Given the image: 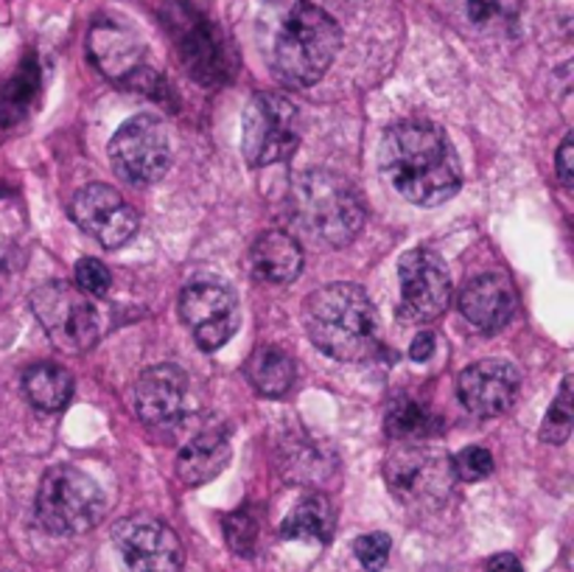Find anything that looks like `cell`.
Segmentation results:
<instances>
[{
  "instance_id": "11",
  "label": "cell",
  "mask_w": 574,
  "mask_h": 572,
  "mask_svg": "<svg viewBox=\"0 0 574 572\" xmlns=\"http://www.w3.org/2000/svg\"><path fill=\"white\" fill-rule=\"evenodd\" d=\"M113 542L129 572H182L180 537L155 517L121 519L113 528Z\"/></svg>"
},
{
  "instance_id": "21",
  "label": "cell",
  "mask_w": 574,
  "mask_h": 572,
  "mask_svg": "<svg viewBox=\"0 0 574 572\" xmlns=\"http://www.w3.org/2000/svg\"><path fill=\"white\" fill-rule=\"evenodd\" d=\"M336 528L334 502L325 495H305L281 524V539L289 542L328 544Z\"/></svg>"
},
{
  "instance_id": "31",
  "label": "cell",
  "mask_w": 574,
  "mask_h": 572,
  "mask_svg": "<svg viewBox=\"0 0 574 572\" xmlns=\"http://www.w3.org/2000/svg\"><path fill=\"white\" fill-rule=\"evenodd\" d=\"M76 287L87 298H104L113 287V275L98 259H82L76 264Z\"/></svg>"
},
{
  "instance_id": "16",
  "label": "cell",
  "mask_w": 574,
  "mask_h": 572,
  "mask_svg": "<svg viewBox=\"0 0 574 572\" xmlns=\"http://www.w3.org/2000/svg\"><path fill=\"white\" fill-rule=\"evenodd\" d=\"M519 371L504 360L473 362L457 376V398L477 418H497L508 413L519 396Z\"/></svg>"
},
{
  "instance_id": "19",
  "label": "cell",
  "mask_w": 574,
  "mask_h": 572,
  "mask_svg": "<svg viewBox=\"0 0 574 572\" xmlns=\"http://www.w3.org/2000/svg\"><path fill=\"white\" fill-rule=\"evenodd\" d=\"M230 464V440L219 429H205L194 435L180 453H177V477L186 486L197 488L210 482Z\"/></svg>"
},
{
  "instance_id": "23",
  "label": "cell",
  "mask_w": 574,
  "mask_h": 572,
  "mask_svg": "<svg viewBox=\"0 0 574 572\" xmlns=\"http://www.w3.org/2000/svg\"><path fill=\"white\" fill-rule=\"evenodd\" d=\"M23 391L36 410L60 413L73 396V376L56 362H36L25 371Z\"/></svg>"
},
{
  "instance_id": "34",
  "label": "cell",
  "mask_w": 574,
  "mask_h": 572,
  "mask_svg": "<svg viewBox=\"0 0 574 572\" xmlns=\"http://www.w3.org/2000/svg\"><path fill=\"white\" fill-rule=\"evenodd\" d=\"M484 572H524V566H521V561L513 553H499L488 561Z\"/></svg>"
},
{
  "instance_id": "10",
  "label": "cell",
  "mask_w": 574,
  "mask_h": 572,
  "mask_svg": "<svg viewBox=\"0 0 574 572\" xmlns=\"http://www.w3.org/2000/svg\"><path fill=\"white\" fill-rule=\"evenodd\" d=\"M109 160L132 186H152L171 166V146L163 121L155 115H135L109 141Z\"/></svg>"
},
{
  "instance_id": "28",
  "label": "cell",
  "mask_w": 574,
  "mask_h": 572,
  "mask_svg": "<svg viewBox=\"0 0 574 572\" xmlns=\"http://www.w3.org/2000/svg\"><path fill=\"white\" fill-rule=\"evenodd\" d=\"M574 424V410H572V376H566L561 385V393L552 402L550 413H546V422L541 427V440L552 446L566 444L568 435H572Z\"/></svg>"
},
{
  "instance_id": "2",
  "label": "cell",
  "mask_w": 574,
  "mask_h": 572,
  "mask_svg": "<svg viewBox=\"0 0 574 572\" xmlns=\"http://www.w3.org/2000/svg\"><path fill=\"white\" fill-rule=\"evenodd\" d=\"M342 45L336 20L309 0H289L270 34V71L281 85L312 87L334 65Z\"/></svg>"
},
{
  "instance_id": "20",
  "label": "cell",
  "mask_w": 574,
  "mask_h": 572,
  "mask_svg": "<svg viewBox=\"0 0 574 572\" xmlns=\"http://www.w3.org/2000/svg\"><path fill=\"white\" fill-rule=\"evenodd\" d=\"M255 278L270 283H292L303 270V248L283 230H267L250 250Z\"/></svg>"
},
{
  "instance_id": "32",
  "label": "cell",
  "mask_w": 574,
  "mask_h": 572,
  "mask_svg": "<svg viewBox=\"0 0 574 572\" xmlns=\"http://www.w3.org/2000/svg\"><path fill=\"white\" fill-rule=\"evenodd\" d=\"M574 141L572 135H566L561 144V149H557V157H555V169H557V180H561L563 188H572L574 186Z\"/></svg>"
},
{
  "instance_id": "24",
  "label": "cell",
  "mask_w": 574,
  "mask_h": 572,
  "mask_svg": "<svg viewBox=\"0 0 574 572\" xmlns=\"http://www.w3.org/2000/svg\"><path fill=\"white\" fill-rule=\"evenodd\" d=\"M384 429L393 440L401 444H418V440L431 438L440 433V418L426 407V404L415 402L409 396L393 398L387 407V418H384Z\"/></svg>"
},
{
  "instance_id": "27",
  "label": "cell",
  "mask_w": 574,
  "mask_h": 572,
  "mask_svg": "<svg viewBox=\"0 0 574 572\" xmlns=\"http://www.w3.org/2000/svg\"><path fill=\"white\" fill-rule=\"evenodd\" d=\"M258 528H261V519H258L255 506H241L236 511H230L225 517V539H228L230 550L250 559L255 553Z\"/></svg>"
},
{
  "instance_id": "22",
  "label": "cell",
  "mask_w": 574,
  "mask_h": 572,
  "mask_svg": "<svg viewBox=\"0 0 574 572\" xmlns=\"http://www.w3.org/2000/svg\"><path fill=\"white\" fill-rule=\"evenodd\" d=\"M244 376L261 396L283 398L294 385V362L292 356L275 345H261L252 351L244 362Z\"/></svg>"
},
{
  "instance_id": "14",
  "label": "cell",
  "mask_w": 574,
  "mask_h": 572,
  "mask_svg": "<svg viewBox=\"0 0 574 572\" xmlns=\"http://www.w3.org/2000/svg\"><path fill=\"white\" fill-rule=\"evenodd\" d=\"M180 314L202 351L222 349L239 332V298L225 283H188L180 295Z\"/></svg>"
},
{
  "instance_id": "6",
  "label": "cell",
  "mask_w": 574,
  "mask_h": 572,
  "mask_svg": "<svg viewBox=\"0 0 574 572\" xmlns=\"http://www.w3.org/2000/svg\"><path fill=\"white\" fill-rule=\"evenodd\" d=\"M384 480L393 497H398L404 506L435 508L451 495L457 477L449 455L435 446H426L424 440L418 444L395 440L384 460Z\"/></svg>"
},
{
  "instance_id": "18",
  "label": "cell",
  "mask_w": 574,
  "mask_h": 572,
  "mask_svg": "<svg viewBox=\"0 0 574 572\" xmlns=\"http://www.w3.org/2000/svg\"><path fill=\"white\" fill-rule=\"evenodd\" d=\"M87 54L104 76L124 82V85L132 73H138L146 65L144 45L138 43V37L115 20H98L93 25Z\"/></svg>"
},
{
  "instance_id": "33",
  "label": "cell",
  "mask_w": 574,
  "mask_h": 572,
  "mask_svg": "<svg viewBox=\"0 0 574 572\" xmlns=\"http://www.w3.org/2000/svg\"><path fill=\"white\" fill-rule=\"evenodd\" d=\"M435 345H437L435 334L420 332L418 337L413 340V345H409V356H413L415 362H426L431 354H435Z\"/></svg>"
},
{
  "instance_id": "26",
  "label": "cell",
  "mask_w": 574,
  "mask_h": 572,
  "mask_svg": "<svg viewBox=\"0 0 574 572\" xmlns=\"http://www.w3.org/2000/svg\"><path fill=\"white\" fill-rule=\"evenodd\" d=\"M521 0H460V14L471 29L504 31L515 23Z\"/></svg>"
},
{
  "instance_id": "25",
  "label": "cell",
  "mask_w": 574,
  "mask_h": 572,
  "mask_svg": "<svg viewBox=\"0 0 574 572\" xmlns=\"http://www.w3.org/2000/svg\"><path fill=\"white\" fill-rule=\"evenodd\" d=\"M36 91H40V67L29 56L20 65V71L9 79L7 87H3V96H0V124H7V127L9 124H18L25 115V110L31 107V102H34Z\"/></svg>"
},
{
  "instance_id": "8",
  "label": "cell",
  "mask_w": 574,
  "mask_h": 572,
  "mask_svg": "<svg viewBox=\"0 0 574 572\" xmlns=\"http://www.w3.org/2000/svg\"><path fill=\"white\" fill-rule=\"evenodd\" d=\"M244 157L250 166L289 160L300 146V113L281 93H258L244 110Z\"/></svg>"
},
{
  "instance_id": "17",
  "label": "cell",
  "mask_w": 574,
  "mask_h": 572,
  "mask_svg": "<svg viewBox=\"0 0 574 572\" xmlns=\"http://www.w3.org/2000/svg\"><path fill=\"white\" fill-rule=\"evenodd\" d=\"M515 309L513 283L502 272H482L460 292V312L479 332H499L510 323Z\"/></svg>"
},
{
  "instance_id": "30",
  "label": "cell",
  "mask_w": 574,
  "mask_h": 572,
  "mask_svg": "<svg viewBox=\"0 0 574 572\" xmlns=\"http://www.w3.org/2000/svg\"><path fill=\"white\" fill-rule=\"evenodd\" d=\"M389 550H393V539L387 533H365L353 542V553L367 572L384 570L389 561Z\"/></svg>"
},
{
  "instance_id": "3",
  "label": "cell",
  "mask_w": 574,
  "mask_h": 572,
  "mask_svg": "<svg viewBox=\"0 0 574 572\" xmlns=\"http://www.w3.org/2000/svg\"><path fill=\"white\" fill-rule=\"evenodd\" d=\"M303 325L325 356L359 362L378 345V314L356 283H328L305 298Z\"/></svg>"
},
{
  "instance_id": "7",
  "label": "cell",
  "mask_w": 574,
  "mask_h": 572,
  "mask_svg": "<svg viewBox=\"0 0 574 572\" xmlns=\"http://www.w3.org/2000/svg\"><path fill=\"white\" fill-rule=\"evenodd\" d=\"M31 309L51 343L65 354H84L102 340V318L79 287L51 281L31 295Z\"/></svg>"
},
{
  "instance_id": "15",
  "label": "cell",
  "mask_w": 574,
  "mask_h": 572,
  "mask_svg": "<svg viewBox=\"0 0 574 572\" xmlns=\"http://www.w3.org/2000/svg\"><path fill=\"white\" fill-rule=\"evenodd\" d=\"M135 407L149 427H177L191 410V379L177 365H152L135 385Z\"/></svg>"
},
{
  "instance_id": "4",
  "label": "cell",
  "mask_w": 574,
  "mask_h": 572,
  "mask_svg": "<svg viewBox=\"0 0 574 572\" xmlns=\"http://www.w3.org/2000/svg\"><path fill=\"white\" fill-rule=\"evenodd\" d=\"M298 228L323 248H345L365 225V206L345 177L334 171H303L292 186Z\"/></svg>"
},
{
  "instance_id": "1",
  "label": "cell",
  "mask_w": 574,
  "mask_h": 572,
  "mask_svg": "<svg viewBox=\"0 0 574 572\" xmlns=\"http://www.w3.org/2000/svg\"><path fill=\"white\" fill-rule=\"evenodd\" d=\"M382 169L389 186L420 208L443 206L462 186L455 144L429 121H404L384 135Z\"/></svg>"
},
{
  "instance_id": "9",
  "label": "cell",
  "mask_w": 574,
  "mask_h": 572,
  "mask_svg": "<svg viewBox=\"0 0 574 572\" xmlns=\"http://www.w3.org/2000/svg\"><path fill=\"white\" fill-rule=\"evenodd\" d=\"M168 31L180 51L186 71L205 87H216L233 76V56L219 29L188 3H168Z\"/></svg>"
},
{
  "instance_id": "12",
  "label": "cell",
  "mask_w": 574,
  "mask_h": 572,
  "mask_svg": "<svg viewBox=\"0 0 574 572\" xmlns=\"http://www.w3.org/2000/svg\"><path fill=\"white\" fill-rule=\"evenodd\" d=\"M71 217L84 233L96 239L102 248H124L138 233V211L107 183H91L79 188L71 199Z\"/></svg>"
},
{
  "instance_id": "5",
  "label": "cell",
  "mask_w": 574,
  "mask_h": 572,
  "mask_svg": "<svg viewBox=\"0 0 574 572\" xmlns=\"http://www.w3.org/2000/svg\"><path fill=\"white\" fill-rule=\"evenodd\" d=\"M36 519L54 537H79L96 528L104 517L102 488L76 466H54L36 488Z\"/></svg>"
},
{
  "instance_id": "29",
  "label": "cell",
  "mask_w": 574,
  "mask_h": 572,
  "mask_svg": "<svg viewBox=\"0 0 574 572\" xmlns=\"http://www.w3.org/2000/svg\"><path fill=\"white\" fill-rule=\"evenodd\" d=\"M451 469H455V477L462 482H479L493 471V455L482 446H468L451 460Z\"/></svg>"
},
{
  "instance_id": "13",
  "label": "cell",
  "mask_w": 574,
  "mask_h": 572,
  "mask_svg": "<svg viewBox=\"0 0 574 572\" xmlns=\"http://www.w3.org/2000/svg\"><path fill=\"white\" fill-rule=\"evenodd\" d=\"M401 278V309L407 318L431 323L449 309L451 272L440 253L431 248H415L398 261Z\"/></svg>"
}]
</instances>
